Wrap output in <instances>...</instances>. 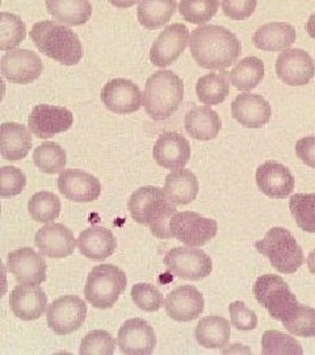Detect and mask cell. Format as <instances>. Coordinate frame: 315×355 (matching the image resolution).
Instances as JSON below:
<instances>
[{"label":"cell","mask_w":315,"mask_h":355,"mask_svg":"<svg viewBox=\"0 0 315 355\" xmlns=\"http://www.w3.org/2000/svg\"><path fill=\"white\" fill-rule=\"evenodd\" d=\"M255 248L281 274H294L305 263L303 248L288 229L275 227L268 230Z\"/></svg>","instance_id":"5"},{"label":"cell","mask_w":315,"mask_h":355,"mask_svg":"<svg viewBox=\"0 0 315 355\" xmlns=\"http://www.w3.org/2000/svg\"><path fill=\"white\" fill-rule=\"evenodd\" d=\"M78 248L89 259L102 262L114 253L117 240L109 229L91 227L79 234Z\"/></svg>","instance_id":"25"},{"label":"cell","mask_w":315,"mask_h":355,"mask_svg":"<svg viewBox=\"0 0 315 355\" xmlns=\"http://www.w3.org/2000/svg\"><path fill=\"white\" fill-rule=\"evenodd\" d=\"M142 95L138 86L130 79L116 78L101 89V102L114 114H134L142 105Z\"/></svg>","instance_id":"14"},{"label":"cell","mask_w":315,"mask_h":355,"mask_svg":"<svg viewBox=\"0 0 315 355\" xmlns=\"http://www.w3.org/2000/svg\"><path fill=\"white\" fill-rule=\"evenodd\" d=\"M306 31H307L309 36L315 40V13H313V15L309 17V20H307V23H306Z\"/></svg>","instance_id":"49"},{"label":"cell","mask_w":315,"mask_h":355,"mask_svg":"<svg viewBox=\"0 0 315 355\" xmlns=\"http://www.w3.org/2000/svg\"><path fill=\"white\" fill-rule=\"evenodd\" d=\"M282 325L290 334L296 337H303V338L315 337L314 308H310L306 305H298L293 316L288 318L287 321H284Z\"/></svg>","instance_id":"41"},{"label":"cell","mask_w":315,"mask_h":355,"mask_svg":"<svg viewBox=\"0 0 315 355\" xmlns=\"http://www.w3.org/2000/svg\"><path fill=\"white\" fill-rule=\"evenodd\" d=\"M256 184L268 198L285 199L294 191L296 180L287 166L268 161L258 167Z\"/></svg>","instance_id":"20"},{"label":"cell","mask_w":315,"mask_h":355,"mask_svg":"<svg viewBox=\"0 0 315 355\" xmlns=\"http://www.w3.org/2000/svg\"><path fill=\"white\" fill-rule=\"evenodd\" d=\"M127 208L132 218L141 225H149L155 237L161 240L174 239L170 221L177 214V204L171 202L164 189L141 187L132 193Z\"/></svg>","instance_id":"2"},{"label":"cell","mask_w":315,"mask_h":355,"mask_svg":"<svg viewBox=\"0 0 315 355\" xmlns=\"http://www.w3.org/2000/svg\"><path fill=\"white\" fill-rule=\"evenodd\" d=\"M117 343L123 354L150 355L156 346V336L146 320L130 318L118 330Z\"/></svg>","instance_id":"16"},{"label":"cell","mask_w":315,"mask_h":355,"mask_svg":"<svg viewBox=\"0 0 315 355\" xmlns=\"http://www.w3.org/2000/svg\"><path fill=\"white\" fill-rule=\"evenodd\" d=\"M45 4L48 12L64 26H83L92 16L89 0H45Z\"/></svg>","instance_id":"30"},{"label":"cell","mask_w":315,"mask_h":355,"mask_svg":"<svg viewBox=\"0 0 315 355\" xmlns=\"http://www.w3.org/2000/svg\"><path fill=\"white\" fill-rule=\"evenodd\" d=\"M58 190L67 200L91 203L101 195L100 180L82 170H64L58 178Z\"/></svg>","instance_id":"18"},{"label":"cell","mask_w":315,"mask_h":355,"mask_svg":"<svg viewBox=\"0 0 315 355\" xmlns=\"http://www.w3.org/2000/svg\"><path fill=\"white\" fill-rule=\"evenodd\" d=\"M127 286L126 274L114 265L95 266L87 278L84 296L89 304L99 309L112 308Z\"/></svg>","instance_id":"6"},{"label":"cell","mask_w":315,"mask_h":355,"mask_svg":"<svg viewBox=\"0 0 315 355\" xmlns=\"http://www.w3.org/2000/svg\"><path fill=\"white\" fill-rule=\"evenodd\" d=\"M33 162L38 170L45 174H61L67 164V155L62 146L57 142H44L33 152Z\"/></svg>","instance_id":"35"},{"label":"cell","mask_w":315,"mask_h":355,"mask_svg":"<svg viewBox=\"0 0 315 355\" xmlns=\"http://www.w3.org/2000/svg\"><path fill=\"white\" fill-rule=\"evenodd\" d=\"M296 154L305 165L315 168V136L303 137L297 141Z\"/></svg>","instance_id":"47"},{"label":"cell","mask_w":315,"mask_h":355,"mask_svg":"<svg viewBox=\"0 0 315 355\" xmlns=\"http://www.w3.org/2000/svg\"><path fill=\"white\" fill-rule=\"evenodd\" d=\"M258 0H222V11L228 19L242 21L246 20L255 12Z\"/></svg>","instance_id":"46"},{"label":"cell","mask_w":315,"mask_h":355,"mask_svg":"<svg viewBox=\"0 0 315 355\" xmlns=\"http://www.w3.org/2000/svg\"><path fill=\"white\" fill-rule=\"evenodd\" d=\"M61 200L51 191H39L35 193L28 203V211L36 223H51L60 217Z\"/></svg>","instance_id":"36"},{"label":"cell","mask_w":315,"mask_h":355,"mask_svg":"<svg viewBox=\"0 0 315 355\" xmlns=\"http://www.w3.org/2000/svg\"><path fill=\"white\" fill-rule=\"evenodd\" d=\"M189 49L195 61L208 70H225L240 57V40L225 26H200L192 31Z\"/></svg>","instance_id":"1"},{"label":"cell","mask_w":315,"mask_h":355,"mask_svg":"<svg viewBox=\"0 0 315 355\" xmlns=\"http://www.w3.org/2000/svg\"><path fill=\"white\" fill-rule=\"evenodd\" d=\"M116 349L114 336L105 330H92L82 340L80 355H112Z\"/></svg>","instance_id":"42"},{"label":"cell","mask_w":315,"mask_h":355,"mask_svg":"<svg viewBox=\"0 0 315 355\" xmlns=\"http://www.w3.org/2000/svg\"><path fill=\"white\" fill-rule=\"evenodd\" d=\"M253 295L269 316L281 322L291 318L300 305L288 283L275 274L259 277L253 286Z\"/></svg>","instance_id":"7"},{"label":"cell","mask_w":315,"mask_h":355,"mask_svg":"<svg viewBox=\"0 0 315 355\" xmlns=\"http://www.w3.org/2000/svg\"><path fill=\"white\" fill-rule=\"evenodd\" d=\"M42 255L32 248H21L8 254V270L17 283L42 284L46 280L48 266Z\"/></svg>","instance_id":"17"},{"label":"cell","mask_w":315,"mask_h":355,"mask_svg":"<svg viewBox=\"0 0 315 355\" xmlns=\"http://www.w3.org/2000/svg\"><path fill=\"white\" fill-rule=\"evenodd\" d=\"M87 318V304L75 295L54 300L46 312L48 325L55 334L67 336L79 329Z\"/></svg>","instance_id":"10"},{"label":"cell","mask_w":315,"mask_h":355,"mask_svg":"<svg viewBox=\"0 0 315 355\" xmlns=\"http://www.w3.org/2000/svg\"><path fill=\"white\" fill-rule=\"evenodd\" d=\"M1 74L15 85H29L38 79L44 64L39 55L28 49H16L7 51L1 57Z\"/></svg>","instance_id":"12"},{"label":"cell","mask_w":315,"mask_h":355,"mask_svg":"<svg viewBox=\"0 0 315 355\" xmlns=\"http://www.w3.org/2000/svg\"><path fill=\"white\" fill-rule=\"evenodd\" d=\"M177 8V0H141L137 10L139 24L155 31L171 20Z\"/></svg>","instance_id":"32"},{"label":"cell","mask_w":315,"mask_h":355,"mask_svg":"<svg viewBox=\"0 0 315 355\" xmlns=\"http://www.w3.org/2000/svg\"><path fill=\"white\" fill-rule=\"evenodd\" d=\"M141 0H109V3L116 8H130L136 6Z\"/></svg>","instance_id":"48"},{"label":"cell","mask_w":315,"mask_h":355,"mask_svg":"<svg viewBox=\"0 0 315 355\" xmlns=\"http://www.w3.org/2000/svg\"><path fill=\"white\" fill-rule=\"evenodd\" d=\"M152 155L155 162L163 168H184L190 158V145L183 135L165 132L155 142Z\"/></svg>","instance_id":"22"},{"label":"cell","mask_w":315,"mask_h":355,"mask_svg":"<svg viewBox=\"0 0 315 355\" xmlns=\"http://www.w3.org/2000/svg\"><path fill=\"white\" fill-rule=\"evenodd\" d=\"M307 267H309L310 272L315 275V249H313L312 253L309 254V257H307Z\"/></svg>","instance_id":"50"},{"label":"cell","mask_w":315,"mask_h":355,"mask_svg":"<svg viewBox=\"0 0 315 355\" xmlns=\"http://www.w3.org/2000/svg\"><path fill=\"white\" fill-rule=\"evenodd\" d=\"M11 311L16 318L33 321L41 318L48 305V296L38 284H19L10 295Z\"/></svg>","instance_id":"23"},{"label":"cell","mask_w":315,"mask_h":355,"mask_svg":"<svg viewBox=\"0 0 315 355\" xmlns=\"http://www.w3.org/2000/svg\"><path fill=\"white\" fill-rule=\"evenodd\" d=\"M231 325L242 331H250L258 327V316L243 302H234L228 305Z\"/></svg>","instance_id":"45"},{"label":"cell","mask_w":315,"mask_h":355,"mask_svg":"<svg viewBox=\"0 0 315 355\" xmlns=\"http://www.w3.org/2000/svg\"><path fill=\"white\" fill-rule=\"evenodd\" d=\"M289 209L303 232L315 233V193H294L290 196Z\"/></svg>","instance_id":"38"},{"label":"cell","mask_w":315,"mask_h":355,"mask_svg":"<svg viewBox=\"0 0 315 355\" xmlns=\"http://www.w3.org/2000/svg\"><path fill=\"white\" fill-rule=\"evenodd\" d=\"M73 125V112L58 105L38 104L28 117L29 130L41 140H48L55 135L67 132Z\"/></svg>","instance_id":"11"},{"label":"cell","mask_w":315,"mask_h":355,"mask_svg":"<svg viewBox=\"0 0 315 355\" xmlns=\"http://www.w3.org/2000/svg\"><path fill=\"white\" fill-rule=\"evenodd\" d=\"M231 336V325L226 318L208 316L200 320L195 329V338L205 349H222Z\"/></svg>","instance_id":"31"},{"label":"cell","mask_w":315,"mask_h":355,"mask_svg":"<svg viewBox=\"0 0 315 355\" xmlns=\"http://www.w3.org/2000/svg\"><path fill=\"white\" fill-rule=\"evenodd\" d=\"M38 51L64 66H74L83 57L82 42L70 26L60 21L44 20L32 26L29 32Z\"/></svg>","instance_id":"3"},{"label":"cell","mask_w":315,"mask_h":355,"mask_svg":"<svg viewBox=\"0 0 315 355\" xmlns=\"http://www.w3.org/2000/svg\"><path fill=\"white\" fill-rule=\"evenodd\" d=\"M231 116L242 127L258 129L269 123L272 110L262 95L243 92L231 103Z\"/></svg>","instance_id":"21"},{"label":"cell","mask_w":315,"mask_h":355,"mask_svg":"<svg viewBox=\"0 0 315 355\" xmlns=\"http://www.w3.org/2000/svg\"><path fill=\"white\" fill-rule=\"evenodd\" d=\"M219 0H180L179 12L181 17L195 26H204L218 12Z\"/></svg>","instance_id":"37"},{"label":"cell","mask_w":315,"mask_h":355,"mask_svg":"<svg viewBox=\"0 0 315 355\" xmlns=\"http://www.w3.org/2000/svg\"><path fill=\"white\" fill-rule=\"evenodd\" d=\"M204 296L193 286H180L170 292L164 306L170 318L179 322H189L200 318L204 312Z\"/></svg>","instance_id":"19"},{"label":"cell","mask_w":315,"mask_h":355,"mask_svg":"<svg viewBox=\"0 0 315 355\" xmlns=\"http://www.w3.org/2000/svg\"><path fill=\"white\" fill-rule=\"evenodd\" d=\"M163 263L175 277L184 280H201L213 271L212 258L193 246L171 249L165 254Z\"/></svg>","instance_id":"8"},{"label":"cell","mask_w":315,"mask_h":355,"mask_svg":"<svg viewBox=\"0 0 315 355\" xmlns=\"http://www.w3.org/2000/svg\"><path fill=\"white\" fill-rule=\"evenodd\" d=\"M276 74L288 86H305L314 78V60L303 49L284 51L276 61Z\"/></svg>","instance_id":"15"},{"label":"cell","mask_w":315,"mask_h":355,"mask_svg":"<svg viewBox=\"0 0 315 355\" xmlns=\"http://www.w3.org/2000/svg\"><path fill=\"white\" fill-rule=\"evenodd\" d=\"M26 186V174L13 166L0 168V198L7 199L20 195Z\"/></svg>","instance_id":"44"},{"label":"cell","mask_w":315,"mask_h":355,"mask_svg":"<svg viewBox=\"0 0 315 355\" xmlns=\"http://www.w3.org/2000/svg\"><path fill=\"white\" fill-rule=\"evenodd\" d=\"M170 230L174 239L187 246L200 248L215 239L218 224L213 218H206L197 212H177L170 221Z\"/></svg>","instance_id":"9"},{"label":"cell","mask_w":315,"mask_h":355,"mask_svg":"<svg viewBox=\"0 0 315 355\" xmlns=\"http://www.w3.org/2000/svg\"><path fill=\"white\" fill-rule=\"evenodd\" d=\"M262 354L303 355L301 343L289 334L278 330H267L262 338Z\"/></svg>","instance_id":"39"},{"label":"cell","mask_w":315,"mask_h":355,"mask_svg":"<svg viewBox=\"0 0 315 355\" xmlns=\"http://www.w3.org/2000/svg\"><path fill=\"white\" fill-rule=\"evenodd\" d=\"M0 17V51H13L26 40V24L13 13L1 12Z\"/></svg>","instance_id":"40"},{"label":"cell","mask_w":315,"mask_h":355,"mask_svg":"<svg viewBox=\"0 0 315 355\" xmlns=\"http://www.w3.org/2000/svg\"><path fill=\"white\" fill-rule=\"evenodd\" d=\"M296 29L288 23L273 21L256 29L253 45L264 51H288L296 41Z\"/></svg>","instance_id":"27"},{"label":"cell","mask_w":315,"mask_h":355,"mask_svg":"<svg viewBox=\"0 0 315 355\" xmlns=\"http://www.w3.org/2000/svg\"><path fill=\"white\" fill-rule=\"evenodd\" d=\"M184 127L189 137L195 140H215L219 135L222 121L218 114L208 105L196 107L186 114Z\"/></svg>","instance_id":"28"},{"label":"cell","mask_w":315,"mask_h":355,"mask_svg":"<svg viewBox=\"0 0 315 355\" xmlns=\"http://www.w3.org/2000/svg\"><path fill=\"white\" fill-rule=\"evenodd\" d=\"M189 31L181 23L164 28L150 49V61L154 66L165 67L174 64L189 44Z\"/></svg>","instance_id":"13"},{"label":"cell","mask_w":315,"mask_h":355,"mask_svg":"<svg viewBox=\"0 0 315 355\" xmlns=\"http://www.w3.org/2000/svg\"><path fill=\"white\" fill-rule=\"evenodd\" d=\"M184 99V82L171 70H161L147 78L143 92L146 114L162 121L177 112Z\"/></svg>","instance_id":"4"},{"label":"cell","mask_w":315,"mask_h":355,"mask_svg":"<svg viewBox=\"0 0 315 355\" xmlns=\"http://www.w3.org/2000/svg\"><path fill=\"white\" fill-rule=\"evenodd\" d=\"M200 190L199 179L187 168H177L164 180V191L177 205L192 203Z\"/></svg>","instance_id":"29"},{"label":"cell","mask_w":315,"mask_h":355,"mask_svg":"<svg viewBox=\"0 0 315 355\" xmlns=\"http://www.w3.org/2000/svg\"><path fill=\"white\" fill-rule=\"evenodd\" d=\"M226 76H228V73H210L201 76L196 85L199 101L206 105H218L225 102L230 94V85Z\"/></svg>","instance_id":"34"},{"label":"cell","mask_w":315,"mask_h":355,"mask_svg":"<svg viewBox=\"0 0 315 355\" xmlns=\"http://www.w3.org/2000/svg\"><path fill=\"white\" fill-rule=\"evenodd\" d=\"M33 146V139L26 125L19 123H3L1 124V157L7 161L24 159Z\"/></svg>","instance_id":"26"},{"label":"cell","mask_w":315,"mask_h":355,"mask_svg":"<svg viewBox=\"0 0 315 355\" xmlns=\"http://www.w3.org/2000/svg\"><path fill=\"white\" fill-rule=\"evenodd\" d=\"M133 303L145 312H156L164 303L163 295L155 286L149 283H138L132 288Z\"/></svg>","instance_id":"43"},{"label":"cell","mask_w":315,"mask_h":355,"mask_svg":"<svg viewBox=\"0 0 315 355\" xmlns=\"http://www.w3.org/2000/svg\"><path fill=\"white\" fill-rule=\"evenodd\" d=\"M264 78V64L258 57H246L228 73L230 83L240 91L256 89Z\"/></svg>","instance_id":"33"},{"label":"cell","mask_w":315,"mask_h":355,"mask_svg":"<svg viewBox=\"0 0 315 355\" xmlns=\"http://www.w3.org/2000/svg\"><path fill=\"white\" fill-rule=\"evenodd\" d=\"M35 243L45 257L61 259L74 253L78 241L74 233L63 224H51L38 229Z\"/></svg>","instance_id":"24"}]
</instances>
